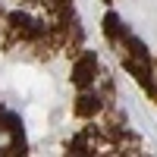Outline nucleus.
<instances>
[{
	"label": "nucleus",
	"mask_w": 157,
	"mask_h": 157,
	"mask_svg": "<svg viewBox=\"0 0 157 157\" xmlns=\"http://www.w3.org/2000/svg\"><path fill=\"white\" fill-rule=\"evenodd\" d=\"M101 110V101H98V94L91 98V94H82L78 98V113L82 116H91V113H98Z\"/></svg>",
	"instance_id": "nucleus-2"
},
{
	"label": "nucleus",
	"mask_w": 157,
	"mask_h": 157,
	"mask_svg": "<svg viewBox=\"0 0 157 157\" xmlns=\"http://www.w3.org/2000/svg\"><path fill=\"white\" fill-rule=\"evenodd\" d=\"M13 141H16V135L10 132V126H0V151H10Z\"/></svg>",
	"instance_id": "nucleus-3"
},
{
	"label": "nucleus",
	"mask_w": 157,
	"mask_h": 157,
	"mask_svg": "<svg viewBox=\"0 0 157 157\" xmlns=\"http://www.w3.org/2000/svg\"><path fill=\"white\" fill-rule=\"evenodd\" d=\"M72 72H75V85H82V88L91 85V82H94V72H98V60L91 57V54H85L82 60L75 63V69H72Z\"/></svg>",
	"instance_id": "nucleus-1"
}]
</instances>
